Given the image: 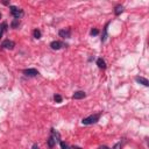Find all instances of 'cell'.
Returning <instances> with one entry per match:
<instances>
[{"label":"cell","mask_w":149,"mask_h":149,"mask_svg":"<svg viewBox=\"0 0 149 149\" xmlns=\"http://www.w3.org/2000/svg\"><path fill=\"white\" fill-rule=\"evenodd\" d=\"M99 34V30L97 29V28H93V29H91V35L92 36H96V35Z\"/></svg>","instance_id":"16"},{"label":"cell","mask_w":149,"mask_h":149,"mask_svg":"<svg viewBox=\"0 0 149 149\" xmlns=\"http://www.w3.org/2000/svg\"><path fill=\"white\" fill-rule=\"evenodd\" d=\"M120 148H121V142H118L114 146V148H113V149H120Z\"/></svg>","instance_id":"18"},{"label":"cell","mask_w":149,"mask_h":149,"mask_svg":"<svg viewBox=\"0 0 149 149\" xmlns=\"http://www.w3.org/2000/svg\"><path fill=\"white\" fill-rule=\"evenodd\" d=\"M4 5H10V2H8V1H4Z\"/></svg>","instance_id":"21"},{"label":"cell","mask_w":149,"mask_h":149,"mask_svg":"<svg viewBox=\"0 0 149 149\" xmlns=\"http://www.w3.org/2000/svg\"><path fill=\"white\" fill-rule=\"evenodd\" d=\"M19 26H20V20H19V19H14V20L12 21V24H10V27L14 28V29H16Z\"/></svg>","instance_id":"12"},{"label":"cell","mask_w":149,"mask_h":149,"mask_svg":"<svg viewBox=\"0 0 149 149\" xmlns=\"http://www.w3.org/2000/svg\"><path fill=\"white\" fill-rule=\"evenodd\" d=\"M58 35H60L62 38H70V36H71V29H70V28L61 29V30L58 32Z\"/></svg>","instance_id":"3"},{"label":"cell","mask_w":149,"mask_h":149,"mask_svg":"<svg viewBox=\"0 0 149 149\" xmlns=\"http://www.w3.org/2000/svg\"><path fill=\"white\" fill-rule=\"evenodd\" d=\"M10 14H12L15 19H20V18L24 16V13L22 10H20V8H18V7H15V6H10Z\"/></svg>","instance_id":"2"},{"label":"cell","mask_w":149,"mask_h":149,"mask_svg":"<svg viewBox=\"0 0 149 149\" xmlns=\"http://www.w3.org/2000/svg\"><path fill=\"white\" fill-rule=\"evenodd\" d=\"M48 146H49V148H54L55 147V144H56V140L54 139V136H51L50 135V138L48 139Z\"/></svg>","instance_id":"10"},{"label":"cell","mask_w":149,"mask_h":149,"mask_svg":"<svg viewBox=\"0 0 149 149\" xmlns=\"http://www.w3.org/2000/svg\"><path fill=\"white\" fill-rule=\"evenodd\" d=\"M60 144H61V148L62 149H69L68 144H66L65 142H63V141H61V142H60Z\"/></svg>","instance_id":"17"},{"label":"cell","mask_w":149,"mask_h":149,"mask_svg":"<svg viewBox=\"0 0 149 149\" xmlns=\"http://www.w3.org/2000/svg\"><path fill=\"white\" fill-rule=\"evenodd\" d=\"M32 149H40V148H38V146H37V144H33Z\"/></svg>","instance_id":"19"},{"label":"cell","mask_w":149,"mask_h":149,"mask_svg":"<svg viewBox=\"0 0 149 149\" xmlns=\"http://www.w3.org/2000/svg\"><path fill=\"white\" fill-rule=\"evenodd\" d=\"M50 47L52 50H60L61 48L64 47V44L62 43V42H60V41H52L50 43Z\"/></svg>","instance_id":"6"},{"label":"cell","mask_w":149,"mask_h":149,"mask_svg":"<svg viewBox=\"0 0 149 149\" xmlns=\"http://www.w3.org/2000/svg\"><path fill=\"white\" fill-rule=\"evenodd\" d=\"M100 113H98V114H92L90 115V116H88V118L83 119V125H93V124H96V122L98 121L99 119H100Z\"/></svg>","instance_id":"1"},{"label":"cell","mask_w":149,"mask_h":149,"mask_svg":"<svg viewBox=\"0 0 149 149\" xmlns=\"http://www.w3.org/2000/svg\"><path fill=\"white\" fill-rule=\"evenodd\" d=\"M99 149H110V148H108V147H106V146H102Z\"/></svg>","instance_id":"20"},{"label":"cell","mask_w":149,"mask_h":149,"mask_svg":"<svg viewBox=\"0 0 149 149\" xmlns=\"http://www.w3.org/2000/svg\"><path fill=\"white\" fill-rule=\"evenodd\" d=\"M124 12V6L122 5H116L114 8V14L115 15H120Z\"/></svg>","instance_id":"9"},{"label":"cell","mask_w":149,"mask_h":149,"mask_svg":"<svg viewBox=\"0 0 149 149\" xmlns=\"http://www.w3.org/2000/svg\"><path fill=\"white\" fill-rule=\"evenodd\" d=\"M0 19H1V13H0Z\"/></svg>","instance_id":"22"},{"label":"cell","mask_w":149,"mask_h":149,"mask_svg":"<svg viewBox=\"0 0 149 149\" xmlns=\"http://www.w3.org/2000/svg\"><path fill=\"white\" fill-rule=\"evenodd\" d=\"M7 24L5 22V24H2V26H0V37L2 36V33H4V30H6L7 29Z\"/></svg>","instance_id":"14"},{"label":"cell","mask_w":149,"mask_h":149,"mask_svg":"<svg viewBox=\"0 0 149 149\" xmlns=\"http://www.w3.org/2000/svg\"><path fill=\"white\" fill-rule=\"evenodd\" d=\"M33 35H34L35 38H40V37L42 36V33H41L40 29H34V32H33Z\"/></svg>","instance_id":"13"},{"label":"cell","mask_w":149,"mask_h":149,"mask_svg":"<svg viewBox=\"0 0 149 149\" xmlns=\"http://www.w3.org/2000/svg\"><path fill=\"white\" fill-rule=\"evenodd\" d=\"M97 65H98L100 69H106V63L102 58H98V60H97Z\"/></svg>","instance_id":"11"},{"label":"cell","mask_w":149,"mask_h":149,"mask_svg":"<svg viewBox=\"0 0 149 149\" xmlns=\"http://www.w3.org/2000/svg\"><path fill=\"white\" fill-rule=\"evenodd\" d=\"M135 80L138 82V83H140V84L144 85V86H149V82L147 78H143V77H135Z\"/></svg>","instance_id":"7"},{"label":"cell","mask_w":149,"mask_h":149,"mask_svg":"<svg viewBox=\"0 0 149 149\" xmlns=\"http://www.w3.org/2000/svg\"><path fill=\"white\" fill-rule=\"evenodd\" d=\"M1 47L4 48V49H10V50H12L14 47H15V42H13V41L10 40H5L1 43Z\"/></svg>","instance_id":"4"},{"label":"cell","mask_w":149,"mask_h":149,"mask_svg":"<svg viewBox=\"0 0 149 149\" xmlns=\"http://www.w3.org/2000/svg\"><path fill=\"white\" fill-rule=\"evenodd\" d=\"M54 99H55V102H62V97L60 94H55Z\"/></svg>","instance_id":"15"},{"label":"cell","mask_w":149,"mask_h":149,"mask_svg":"<svg viewBox=\"0 0 149 149\" xmlns=\"http://www.w3.org/2000/svg\"><path fill=\"white\" fill-rule=\"evenodd\" d=\"M22 72H24V74L28 76V77H36L37 74H38V71H37L36 69H24Z\"/></svg>","instance_id":"5"},{"label":"cell","mask_w":149,"mask_h":149,"mask_svg":"<svg viewBox=\"0 0 149 149\" xmlns=\"http://www.w3.org/2000/svg\"><path fill=\"white\" fill-rule=\"evenodd\" d=\"M85 92L84 91H77V92H74V96H72V98L74 99H83L85 98Z\"/></svg>","instance_id":"8"}]
</instances>
